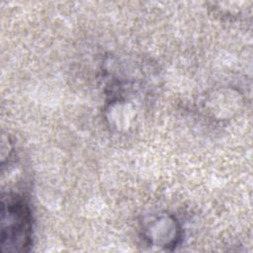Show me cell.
Returning <instances> with one entry per match:
<instances>
[{
  "label": "cell",
  "instance_id": "cell-1",
  "mask_svg": "<svg viewBox=\"0 0 253 253\" xmlns=\"http://www.w3.org/2000/svg\"><path fill=\"white\" fill-rule=\"evenodd\" d=\"M1 248L3 252L27 251L31 245V216L27 206L20 200L2 202Z\"/></svg>",
  "mask_w": 253,
  "mask_h": 253
}]
</instances>
